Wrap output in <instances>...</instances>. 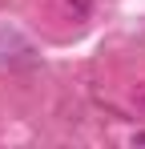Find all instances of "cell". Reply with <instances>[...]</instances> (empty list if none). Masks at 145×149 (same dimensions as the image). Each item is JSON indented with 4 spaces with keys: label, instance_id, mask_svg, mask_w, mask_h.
Masks as SVG:
<instances>
[{
    "label": "cell",
    "instance_id": "1",
    "mask_svg": "<svg viewBox=\"0 0 145 149\" xmlns=\"http://www.w3.org/2000/svg\"><path fill=\"white\" fill-rule=\"evenodd\" d=\"M133 145H145V133H133Z\"/></svg>",
    "mask_w": 145,
    "mask_h": 149
}]
</instances>
